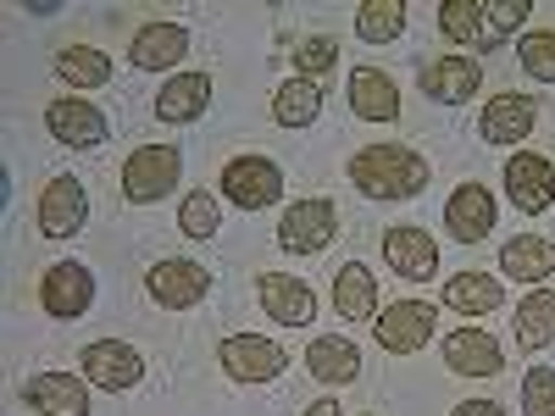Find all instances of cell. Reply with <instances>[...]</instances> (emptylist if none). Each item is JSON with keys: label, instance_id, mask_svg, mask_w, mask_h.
<instances>
[{"label": "cell", "instance_id": "1", "mask_svg": "<svg viewBox=\"0 0 555 416\" xmlns=\"http://www.w3.org/2000/svg\"><path fill=\"white\" fill-rule=\"evenodd\" d=\"M428 178H434L428 156L411 145H366L350 156V183L373 200H411L428 190Z\"/></svg>", "mask_w": 555, "mask_h": 416}, {"label": "cell", "instance_id": "3", "mask_svg": "<svg viewBox=\"0 0 555 416\" xmlns=\"http://www.w3.org/2000/svg\"><path fill=\"white\" fill-rule=\"evenodd\" d=\"M217 361L234 384H272L289 366V350L278 339H261V334H234L217 344Z\"/></svg>", "mask_w": 555, "mask_h": 416}, {"label": "cell", "instance_id": "20", "mask_svg": "<svg viewBox=\"0 0 555 416\" xmlns=\"http://www.w3.org/2000/svg\"><path fill=\"white\" fill-rule=\"evenodd\" d=\"M533 122H539V106H533L528 95H494V101L483 106L478 133L489 139V145H522V139L533 133Z\"/></svg>", "mask_w": 555, "mask_h": 416}, {"label": "cell", "instance_id": "33", "mask_svg": "<svg viewBox=\"0 0 555 416\" xmlns=\"http://www.w3.org/2000/svg\"><path fill=\"white\" fill-rule=\"evenodd\" d=\"M517 62H522V73H528V78L555 83V34H522Z\"/></svg>", "mask_w": 555, "mask_h": 416}, {"label": "cell", "instance_id": "35", "mask_svg": "<svg viewBox=\"0 0 555 416\" xmlns=\"http://www.w3.org/2000/svg\"><path fill=\"white\" fill-rule=\"evenodd\" d=\"M522 416H555V373H550V366H528V378H522Z\"/></svg>", "mask_w": 555, "mask_h": 416}, {"label": "cell", "instance_id": "9", "mask_svg": "<svg viewBox=\"0 0 555 416\" xmlns=\"http://www.w3.org/2000/svg\"><path fill=\"white\" fill-rule=\"evenodd\" d=\"M206 289H211V277H206L201 261H156L145 272V295L162 311H190V306L206 300Z\"/></svg>", "mask_w": 555, "mask_h": 416}, {"label": "cell", "instance_id": "2", "mask_svg": "<svg viewBox=\"0 0 555 416\" xmlns=\"http://www.w3.org/2000/svg\"><path fill=\"white\" fill-rule=\"evenodd\" d=\"M178 178H183V151L178 145H139L122 161V200L156 206L162 195L178 190Z\"/></svg>", "mask_w": 555, "mask_h": 416}, {"label": "cell", "instance_id": "19", "mask_svg": "<svg viewBox=\"0 0 555 416\" xmlns=\"http://www.w3.org/2000/svg\"><path fill=\"white\" fill-rule=\"evenodd\" d=\"M444 366H450V373H461V378H494L500 366H505V350L483 328H455L444 339Z\"/></svg>", "mask_w": 555, "mask_h": 416}, {"label": "cell", "instance_id": "15", "mask_svg": "<svg viewBox=\"0 0 555 416\" xmlns=\"http://www.w3.org/2000/svg\"><path fill=\"white\" fill-rule=\"evenodd\" d=\"M256 295H261V311L278 322V328H306V322L317 316V295H311V284H300V277L261 272Z\"/></svg>", "mask_w": 555, "mask_h": 416}, {"label": "cell", "instance_id": "25", "mask_svg": "<svg viewBox=\"0 0 555 416\" xmlns=\"http://www.w3.org/2000/svg\"><path fill=\"white\" fill-rule=\"evenodd\" d=\"M334 311L345 322H373L378 316V277L366 272L361 261L339 266V277H334Z\"/></svg>", "mask_w": 555, "mask_h": 416}, {"label": "cell", "instance_id": "38", "mask_svg": "<svg viewBox=\"0 0 555 416\" xmlns=\"http://www.w3.org/2000/svg\"><path fill=\"white\" fill-rule=\"evenodd\" d=\"M306 416H345V411H339V400H317Z\"/></svg>", "mask_w": 555, "mask_h": 416}, {"label": "cell", "instance_id": "36", "mask_svg": "<svg viewBox=\"0 0 555 416\" xmlns=\"http://www.w3.org/2000/svg\"><path fill=\"white\" fill-rule=\"evenodd\" d=\"M483 17H494L489 28H494V39H500V34H512L522 17H533V6H528V0H494V6H483Z\"/></svg>", "mask_w": 555, "mask_h": 416}, {"label": "cell", "instance_id": "22", "mask_svg": "<svg viewBox=\"0 0 555 416\" xmlns=\"http://www.w3.org/2000/svg\"><path fill=\"white\" fill-rule=\"evenodd\" d=\"M306 373L328 389H345L361 378V350L350 339H311L306 344Z\"/></svg>", "mask_w": 555, "mask_h": 416}, {"label": "cell", "instance_id": "37", "mask_svg": "<svg viewBox=\"0 0 555 416\" xmlns=\"http://www.w3.org/2000/svg\"><path fill=\"white\" fill-rule=\"evenodd\" d=\"M450 416H505V411H500L494 400H467V405H455Z\"/></svg>", "mask_w": 555, "mask_h": 416}, {"label": "cell", "instance_id": "18", "mask_svg": "<svg viewBox=\"0 0 555 416\" xmlns=\"http://www.w3.org/2000/svg\"><path fill=\"white\" fill-rule=\"evenodd\" d=\"M183 56H190V28L183 23H145L133 34V44H128V62L145 67V73H167Z\"/></svg>", "mask_w": 555, "mask_h": 416}, {"label": "cell", "instance_id": "28", "mask_svg": "<svg viewBox=\"0 0 555 416\" xmlns=\"http://www.w3.org/2000/svg\"><path fill=\"white\" fill-rule=\"evenodd\" d=\"M317 112H322V89H317L311 78H289V83L272 95V117L284 122V128H311Z\"/></svg>", "mask_w": 555, "mask_h": 416}, {"label": "cell", "instance_id": "17", "mask_svg": "<svg viewBox=\"0 0 555 416\" xmlns=\"http://www.w3.org/2000/svg\"><path fill=\"white\" fill-rule=\"evenodd\" d=\"M416 83H423V95L439 101V106H467L478 95V83H483V67L467 62V56H434L423 73H416Z\"/></svg>", "mask_w": 555, "mask_h": 416}, {"label": "cell", "instance_id": "8", "mask_svg": "<svg viewBox=\"0 0 555 416\" xmlns=\"http://www.w3.org/2000/svg\"><path fill=\"white\" fill-rule=\"evenodd\" d=\"M78 373L95 384V389L122 394V389H133L139 378H145V355H139L133 344H122V339H101V344H89L78 355Z\"/></svg>", "mask_w": 555, "mask_h": 416}, {"label": "cell", "instance_id": "12", "mask_svg": "<svg viewBox=\"0 0 555 416\" xmlns=\"http://www.w3.org/2000/svg\"><path fill=\"white\" fill-rule=\"evenodd\" d=\"M505 195H512L517 211L539 217L555 200V161L539 156V151H517L512 161H505Z\"/></svg>", "mask_w": 555, "mask_h": 416}, {"label": "cell", "instance_id": "10", "mask_svg": "<svg viewBox=\"0 0 555 416\" xmlns=\"http://www.w3.org/2000/svg\"><path fill=\"white\" fill-rule=\"evenodd\" d=\"M384 261L395 277H405V284H428V277L439 272V245L428 239V227L416 222H400L384 234Z\"/></svg>", "mask_w": 555, "mask_h": 416}, {"label": "cell", "instance_id": "21", "mask_svg": "<svg viewBox=\"0 0 555 416\" xmlns=\"http://www.w3.org/2000/svg\"><path fill=\"white\" fill-rule=\"evenodd\" d=\"M350 106H356V117H366V122H395V117H400V89H395V78L378 73V67H356V73H350Z\"/></svg>", "mask_w": 555, "mask_h": 416}, {"label": "cell", "instance_id": "30", "mask_svg": "<svg viewBox=\"0 0 555 416\" xmlns=\"http://www.w3.org/2000/svg\"><path fill=\"white\" fill-rule=\"evenodd\" d=\"M400 28H405V6H400V0H361V6H356V34L366 44H389V39H400Z\"/></svg>", "mask_w": 555, "mask_h": 416}, {"label": "cell", "instance_id": "13", "mask_svg": "<svg viewBox=\"0 0 555 416\" xmlns=\"http://www.w3.org/2000/svg\"><path fill=\"white\" fill-rule=\"evenodd\" d=\"M83 222H89V195H83V183L67 178V172L44 183V195H39V234H44V239H73Z\"/></svg>", "mask_w": 555, "mask_h": 416}, {"label": "cell", "instance_id": "34", "mask_svg": "<svg viewBox=\"0 0 555 416\" xmlns=\"http://www.w3.org/2000/svg\"><path fill=\"white\" fill-rule=\"evenodd\" d=\"M334 62H339V44L334 39H322V34H311V39H300L295 44V67H300V78H322V73H334Z\"/></svg>", "mask_w": 555, "mask_h": 416}, {"label": "cell", "instance_id": "31", "mask_svg": "<svg viewBox=\"0 0 555 416\" xmlns=\"http://www.w3.org/2000/svg\"><path fill=\"white\" fill-rule=\"evenodd\" d=\"M439 28H444V39H478V44H489L478 0H444V6H439Z\"/></svg>", "mask_w": 555, "mask_h": 416}, {"label": "cell", "instance_id": "16", "mask_svg": "<svg viewBox=\"0 0 555 416\" xmlns=\"http://www.w3.org/2000/svg\"><path fill=\"white\" fill-rule=\"evenodd\" d=\"M23 405L39 416H89V378L73 373H34L23 384Z\"/></svg>", "mask_w": 555, "mask_h": 416}, {"label": "cell", "instance_id": "26", "mask_svg": "<svg viewBox=\"0 0 555 416\" xmlns=\"http://www.w3.org/2000/svg\"><path fill=\"white\" fill-rule=\"evenodd\" d=\"M444 306L461 311V316H489V311L505 306V284L489 272H455L444 284Z\"/></svg>", "mask_w": 555, "mask_h": 416}, {"label": "cell", "instance_id": "6", "mask_svg": "<svg viewBox=\"0 0 555 416\" xmlns=\"http://www.w3.org/2000/svg\"><path fill=\"white\" fill-rule=\"evenodd\" d=\"M439 328V311L428 300H395L378 311V344L389 355H416Z\"/></svg>", "mask_w": 555, "mask_h": 416}, {"label": "cell", "instance_id": "14", "mask_svg": "<svg viewBox=\"0 0 555 416\" xmlns=\"http://www.w3.org/2000/svg\"><path fill=\"white\" fill-rule=\"evenodd\" d=\"M494 217H500V206H494V195L483 190V183H461V190L444 200V227L461 245H483L494 234Z\"/></svg>", "mask_w": 555, "mask_h": 416}, {"label": "cell", "instance_id": "29", "mask_svg": "<svg viewBox=\"0 0 555 416\" xmlns=\"http://www.w3.org/2000/svg\"><path fill=\"white\" fill-rule=\"evenodd\" d=\"M56 73L78 89H101V83H112V56H101L95 44H67L56 56Z\"/></svg>", "mask_w": 555, "mask_h": 416}, {"label": "cell", "instance_id": "4", "mask_svg": "<svg viewBox=\"0 0 555 416\" xmlns=\"http://www.w3.org/2000/svg\"><path fill=\"white\" fill-rule=\"evenodd\" d=\"M334 234H339V211H334V200H322V195L295 200L284 217H278V245L295 250V256H317Z\"/></svg>", "mask_w": 555, "mask_h": 416}, {"label": "cell", "instance_id": "24", "mask_svg": "<svg viewBox=\"0 0 555 416\" xmlns=\"http://www.w3.org/2000/svg\"><path fill=\"white\" fill-rule=\"evenodd\" d=\"M211 101V78L206 73H172L156 95V117L162 122H195Z\"/></svg>", "mask_w": 555, "mask_h": 416}, {"label": "cell", "instance_id": "11", "mask_svg": "<svg viewBox=\"0 0 555 416\" xmlns=\"http://www.w3.org/2000/svg\"><path fill=\"white\" fill-rule=\"evenodd\" d=\"M44 128H51V139H62L67 151H101L106 145V112L89 106V101H51L44 106Z\"/></svg>", "mask_w": 555, "mask_h": 416}, {"label": "cell", "instance_id": "5", "mask_svg": "<svg viewBox=\"0 0 555 416\" xmlns=\"http://www.w3.org/2000/svg\"><path fill=\"white\" fill-rule=\"evenodd\" d=\"M222 195L240 211H261L284 195V167L267 161V156H234L222 167Z\"/></svg>", "mask_w": 555, "mask_h": 416}, {"label": "cell", "instance_id": "27", "mask_svg": "<svg viewBox=\"0 0 555 416\" xmlns=\"http://www.w3.org/2000/svg\"><path fill=\"white\" fill-rule=\"evenodd\" d=\"M517 344L522 350H550L555 344V289H528L517 306Z\"/></svg>", "mask_w": 555, "mask_h": 416}, {"label": "cell", "instance_id": "23", "mask_svg": "<svg viewBox=\"0 0 555 416\" xmlns=\"http://www.w3.org/2000/svg\"><path fill=\"white\" fill-rule=\"evenodd\" d=\"M500 272L512 277V284H544V277L555 272V245H550L544 234H517V239H505Z\"/></svg>", "mask_w": 555, "mask_h": 416}, {"label": "cell", "instance_id": "32", "mask_svg": "<svg viewBox=\"0 0 555 416\" xmlns=\"http://www.w3.org/2000/svg\"><path fill=\"white\" fill-rule=\"evenodd\" d=\"M178 227H183V239H217V227H222V211H217V195L195 190L190 200L178 206Z\"/></svg>", "mask_w": 555, "mask_h": 416}, {"label": "cell", "instance_id": "7", "mask_svg": "<svg viewBox=\"0 0 555 416\" xmlns=\"http://www.w3.org/2000/svg\"><path fill=\"white\" fill-rule=\"evenodd\" d=\"M39 306H44V316H56V322L83 316L89 306H95V277H89V266L83 261H56L51 272L39 277Z\"/></svg>", "mask_w": 555, "mask_h": 416}]
</instances>
